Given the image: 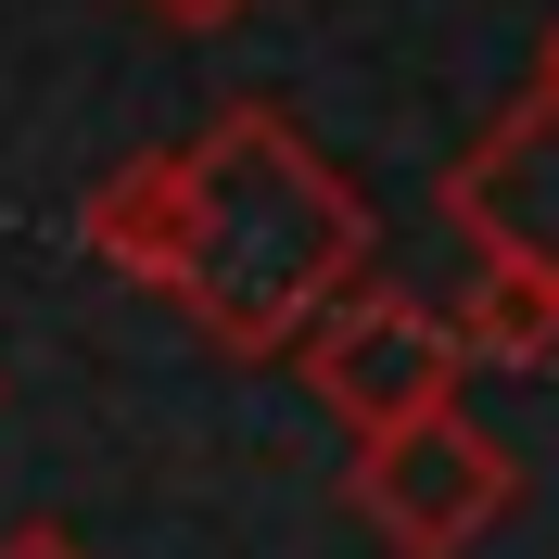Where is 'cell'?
Masks as SVG:
<instances>
[{"instance_id": "2", "label": "cell", "mask_w": 559, "mask_h": 559, "mask_svg": "<svg viewBox=\"0 0 559 559\" xmlns=\"http://www.w3.org/2000/svg\"><path fill=\"white\" fill-rule=\"evenodd\" d=\"M509 496H522V457L457 407L356 432V471H344V509L382 534V559H471L509 522Z\"/></svg>"}, {"instance_id": "6", "label": "cell", "mask_w": 559, "mask_h": 559, "mask_svg": "<svg viewBox=\"0 0 559 559\" xmlns=\"http://www.w3.org/2000/svg\"><path fill=\"white\" fill-rule=\"evenodd\" d=\"M457 331H471V356H496V369H547L559 356V280L547 267H509V254H471Z\"/></svg>"}, {"instance_id": "5", "label": "cell", "mask_w": 559, "mask_h": 559, "mask_svg": "<svg viewBox=\"0 0 559 559\" xmlns=\"http://www.w3.org/2000/svg\"><path fill=\"white\" fill-rule=\"evenodd\" d=\"M90 254H103L115 280H140V293L178 306V280H191V166H178V153L115 166L103 191H90Z\"/></svg>"}, {"instance_id": "4", "label": "cell", "mask_w": 559, "mask_h": 559, "mask_svg": "<svg viewBox=\"0 0 559 559\" xmlns=\"http://www.w3.org/2000/svg\"><path fill=\"white\" fill-rule=\"evenodd\" d=\"M445 229L471 254H509V267L559 280V103L547 90H522V103L445 166Z\"/></svg>"}, {"instance_id": "1", "label": "cell", "mask_w": 559, "mask_h": 559, "mask_svg": "<svg viewBox=\"0 0 559 559\" xmlns=\"http://www.w3.org/2000/svg\"><path fill=\"white\" fill-rule=\"evenodd\" d=\"M191 166V280L178 306L216 356H293L369 280V204L280 103H216L178 140Z\"/></svg>"}, {"instance_id": "9", "label": "cell", "mask_w": 559, "mask_h": 559, "mask_svg": "<svg viewBox=\"0 0 559 559\" xmlns=\"http://www.w3.org/2000/svg\"><path fill=\"white\" fill-rule=\"evenodd\" d=\"M534 90H547V103H559V26L534 38Z\"/></svg>"}, {"instance_id": "7", "label": "cell", "mask_w": 559, "mask_h": 559, "mask_svg": "<svg viewBox=\"0 0 559 559\" xmlns=\"http://www.w3.org/2000/svg\"><path fill=\"white\" fill-rule=\"evenodd\" d=\"M140 13H153V26H178V38H216V26H242L254 0H140Z\"/></svg>"}, {"instance_id": "3", "label": "cell", "mask_w": 559, "mask_h": 559, "mask_svg": "<svg viewBox=\"0 0 559 559\" xmlns=\"http://www.w3.org/2000/svg\"><path fill=\"white\" fill-rule=\"evenodd\" d=\"M457 369H471L457 306H419V293H382V280H356L344 306L293 344V382L344 419V432H394V419L457 407Z\"/></svg>"}, {"instance_id": "8", "label": "cell", "mask_w": 559, "mask_h": 559, "mask_svg": "<svg viewBox=\"0 0 559 559\" xmlns=\"http://www.w3.org/2000/svg\"><path fill=\"white\" fill-rule=\"evenodd\" d=\"M0 559H90L64 522H26V534H0Z\"/></svg>"}]
</instances>
